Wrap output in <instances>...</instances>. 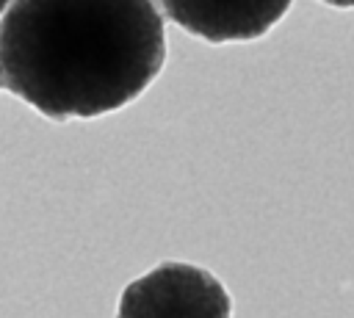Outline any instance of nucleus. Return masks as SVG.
Returning a JSON list of instances; mask_svg holds the SVG:
<instances>
[{"mask_svg": "<svg viewBox=\"0 0 354 318\" xmlns=\"http://www.w3.org/2000/svg\"><path fill=\"white\" fill-rule=\"evenodd\" d=\"M116 318H232V299L207 268L166 260L124 285Z\"/></svg>", "mask_w": 354, "mask_h": 318, "instance_id": "nucleus-2", "label": "nucleus"}, {"mask_svg": "<svg viewBox=\"0 0 354 318\" xmlns=\"http://www.w3.org/2000/svg\"><path fill=\"white\" fill-rule=\"evenodd\" d=\"M8 6H11V0H0V14H3V11L8 8Z\"/></svg>", "mask_w": 354, "mask_h": 318, "instance_id": "nucleus-6", "label": "nucleus"}, {"mask_svg": "<svg viewBox=\"0 0 354 318\" xmlns=\"http://www.w3.org/2000/svg\"><path fill=\"white\" fill-rule=\"evenodd\" d=\"M326 6H335V8H354V0H321Z\"/></svg>", "mask_w": 354, "mask_h": 318, "instance_id": "nucleus-4", "label": "nucleus"}, {"mask_svg": "<svg viewBox=\"0 0 354 318\" xmlns=\"http://www.w3.org/2000/svg\"><path fill=\"white\" fill-rule=\"evenodd\" d=\"M6 88L53 122L138 100L166 64L152 0H11L0 17Z\"/></svg>", "mask_w": 354, "mask_h": 318, "instance_id": "nucleus-1", "label": "nucleus"}, {"mask_svg": "<svg viewBox=\"0 0 354 318\" xmlns=\"http://www.w3.org/2000/svg\"><path fill=\"white\" fill-rule=\"evenodd\" d=\"M6 86V69H3V55H0V88Z\"/></svg>", "mask_w": 354, "mask_h": 318, "instance_id": "nucleus-5", "label": "nucleus"}, {"mask_svg": "<svg viewBox=\"0 0 354 318\" xmlns=\"http://www.w3.org/2000/svg\"><path fill=\"white\" fill-rule=\"evenodd\" d=\"M293 0H160L163 14L185 33L210 44L266 36Z\"/></svg>", "mask_w": 354, "mask_h": 318, "instance_id": "nucleus-3", "label": "nucleus"}]
</instances>
